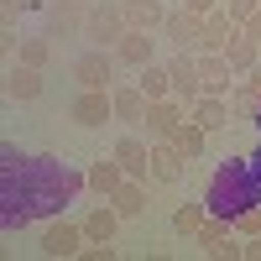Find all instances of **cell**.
I'll use <instances>...</instances> for the list:
<instances>
[{"label": "cell", "mask_w": 261, "mask_h": 261, "mask_svg": "<svg viewBox=\"0 0 261 261\" xmlns=\"http://www.w3.org/2000/svg\"><path fill=\"white\" fill-rule=\"evenodd\" d=\"M84 188H89V172H73L53 151L27 157L11 141L0 146V225L6 230H27L32 220H53Z\"/></svg>", "instance_id": "6da1fadb"}, {"label": "cell", "mask_w": 261, "mask_h": 261, "mask_svg": "<svg viewBox=\"0 0 261 261\" xmlns=\"http://www.w3.org/2000/svg\"><path fill=\"white\" fill-rule=\"evenodd\" d=\"M204 204H209V214H225V220H235L251 204H261V183H256L251 157H225L214 167L209 183H204Z\"/></svg>", "instance_id": "7a4b0ae2"}, {"label": "cell", "mask_w": 261, "mask_h": 261, "mask_svg": "<svg viewBox=\"0 0 261 261\" xmlns=\"http://www.w3.org/2000/svg\"><path fill=\"white\" fill-rule=\"evenodd\" d=\"M125 32H130V21H125L120 0H99V6H89V27H84L89 47H115Z\"/></svg>", "instance_id": "3957f363"}, {"label": "cell", "mask_w": 261, "mask_h": 261, "mask_svg": "<svg viewBox=\"0 0 261 261\" xmlns=\"http://www.w3.org/2000/svg\"><path fill=\"white\" fill-rule=\"evenodd\" d=\"M68 120L84 125V130L110 125V120H115V99H110V89H79L73 105H68Z\"/></svg>", "instance_id": "277c9868"}, {"label": "cell", "mask_w": 261, "mask_h": 261, "mask_svg": "<svg viewBox=\"0 0 261 261\" xmlns=\"http://www.w3.org/2000/svg\"><path fill=\"white\" fill-rule=\"evenodd\" d=\"M73 79L79 89H115V53L110 47H89L73 58Z\"/></svg>", "instance_id": "5b68a950"}, {"label": "cell", "mask_w": 261, "mask_h": 261, "mask_svg": "<svg viewBox=\"0 0 261 261\" xmlns=\"http://www.w3.org/2000/svg\"><path fill=\"white\" fill-rule=\"evenodd\" d=\"M183 172H188V157H183V146L162 136V141H151V183H162V188H178L183 183Z\"/></svg>", "instance_id": "8992f818"}, {"label": "cell", "mask_w": 261, "mask_h": 261, "mask_svg": "<svg viewBox=\"0 0 261 261\" xmlns=\"http://www.w3.org/2000/svg\"><path fill=\"white\" fill-rule=\"evenodd\" d=\"M172 68V99H183L193 110V99H204V79H199V53H172L167 58Z\"/></svg>", "instance_id": "52a82bcc"}, {"label": "cell", "mask_w": 261, "mask_h": 261, "mask_svg": "<svg viewBox=\"0 0 261 261\" xmlns=\"http://www.w3.org/2000/svg\"><path fill=\"white\" fill-rule=\"evenodd\" d=\"M183 120H188V105H183V99H172V94H167V99H151V105H146V120H141V125H146V141L178 136Z\"/></svg>", "instance_id": "ba28073f"}, {"label": "cell", "mask_w": 261, "mask_h": 261, "mask_svg": "<svg viewBox=\"0 0 261 261\" xmlns=\"http://www.w3.org/2000/svg\"><path fill=\"white\" fill-rule=\"evenodd\" d=\"M84 225H73V220H53L47 230H42V256H53V261H68V256H79L84 251Z\"/></svg>", "instance_id": "9c48e42d"}, {"label": "cell", "mask_w": 261, "mask_h": 261, "mask_svg": "<svg viewBox=\"0 0 261 261\" xmlns=\"http://www.w3.org/2000/svg\"><path fill=\"white\" fill-rule=\"evenodd\" d=\"M199 27H204V16H199V11H188V6H178V11H167L162 37H167L178 53H199Z\"/></svg>", "instance_id": "30bf717a"}, {"label": "cell", "mask_w": 261, "mask_h": 261, "mask_svg": "<svg viewBox=\"0 0 261 261\" xmlns=\"http://www.w3.org/2000/svg\"><path fill=\"white\" fill-rule=\"evenodd\" d=\"M115 63H125V68H146V63H157V37H151V32H136V27H130L120 42H115Z\"/></svg>", "instance_id": "8fae6325"}, {"label": "cell", "mask_w": 261, "mask_h": 261, "mask_svg": "<svg viewBox=\"0 0 261 261\" xmlns=\"http://www.w3.org/2000/svg\"><path fill=\"white\" fill-rule=\"evenodd\" d=\"M110 151H115V162L125 167V178H141V183L151 178V141H141V136H120Z\"/></svg>", "instance_id": "7c38bea8"}, {"label": "cell", "mask_w": 261, "mask_h": 261, "mask_svg": "<svg viewBox=\"0 0 261 261\" xmlns=\"http://www.w3.org/2000/svg\"><path fill=\"white\" fill-rule=\"evenodd\" d=\"M199 79H204V94H235V68L225 63V53H199Z\"/></svg>", "instance_id": "4fadbf2b"}, {"label": "cell", "mask_w": 261, "mask_h": 261, "mask_svg": "<svg viewBox=\"0 0 261 261\" xmlns=\"http://www.w3.org/2000/svg\"><path fill=\"white\" fill-rule=\"evenodd\" d=\"M84 27H89L84 0H53V32L47 37H84Z\"/></svg>", "instance_id": "5bb4252c"}, {"label": "cell", "mask_w": 261, "mask_h": 261, "mask_svg": "<svg viewBox=\"0 0 261 261\" xmlns=\"http://www.w3.org/2000/svg\"><path fill=\"white\" fill-rule=\"evenodd\" d=\"M110 99H115V120L120 125H141L146 120V94H141V84H115V89H110Z\"/></svg>", "instance_id": "9a60e30c"}, {"label": "cell", "mask_w": 261, "mask_h": 261, "mask_svg": "<svg viewBox=\"0 0 261 261\" xmlns=\"http://www.w3.org/2000/svg\"><path fill=\"white\" fill-rule=\"evenodd\" d=\"M225 63L235 68V79H246L256 63H261V42H256V37H246L241 27H235V37L225 42Z\"/></svg>", "instance_id": "2e32d148"}, {"label": "cell", "mask_w": 261, "mask_h": 261, "mask_svg": "<svg viewBox=\"0 0 261 261\" xmlns=\"http://www.w3.org/2000/svg\"><path fill=\"white\" fill-rule=\"evenodd\" d=\"M230 110H235V105H230L225 94H204V99H193L188 120H199L209 136H214V130H225V125H230Z\"/></svg>", "instance_id": "e0dca14e"}, {"label": "cell", "mask_w": 261, "mask_h": 261, "mask_svg": "<svg viewBox=\"0 0 261 261\" xmlns=\"http://www.w3.org/2000/svg\"><path fill=\"white\" fill-rule=\"evenodd\" d=\"M230 37H235V21H230V11L220 6V11H209L204 27H199V53H225Z\"/></svg>", "instance_id": "ac0fdd59"}, {"label": "cell", "mask_w": 261, "mask_h": 261, "mask_svg": "<svg viewBox=\"0 0 261 261\" xmlns=\"http://www.w3.org/2000/svg\"><path fill=\"white\" fill-rule=\"evenodd\" d=\"M6 94L11 99H37L42 94V68H32V63H11V73H6Z\"/></svg>", "instance_id": "d6986e66"}, {"label": "cell", "mask_w": 261, "mask_h": 261, "mask_svg": "<svg viewBox=\"0 0 261 261\" xmlns=\"http://www.w3.org/2000/svg\"><path fill=\"white\" fill-rule=\"evenodd\" d=\"M110 204H115L120 220H141V214H146V183H141V178H125V183L110 193Z\"/></svg>", "instance_id": "ffe728a7"}, {"label": "cell", "mask_w": 261, "mask_h": 261, "mask_svg": "<svg viewBox=\"0 0 261 261\" xmlns=\"http://www.w3.org/2000/svg\"><path fill=\"white\" fill-rule=\"evenodd\" d=\"M125 183V167L115 162V151L110 157H99V162H89V193H99V199H110V193Z\"/></svg>", "instance_id": "44dd1931"}, {"label": "cell", "mask_w": 261, "mask_h": 261, "mask_svg": "<svg viewBox=\"0 0 261 261\" xmlns=\"http://www.w3.org/2000/svg\"><path fill=\"white\" fill-rule=\"evenodd\" d=\"M84 235H89V241H115V230H120V214H115V204L105 199V204H94L89 214H84Z\"/></svg>", "instance_id": "7402d4cb"}, {"label": "cell", "mask_w": 261, "mask_h": 261, "mask_svg": "<svg viewBox=\"0 0 261 261\" xmlns=\"http://www.w3.org/2000/svg\"><path fill=\"white\" fill-rule=\"evenodd\" d=\"M120 6H125V21L136 32H162V21H167L162 0H120Z\"/></svg>", "instance_id": "603a6c76"}, {"label": "cell", "mask_w": 261, "mask_h": 261, "mask_svg": "<svg viewBox=\"0 0 261 261\" xmlns=\"http://www.w3.org/2000/svg\"><path fill=\"white\" fill-rule=\"evenodd\" d=\"M230 235H235V220H225V214H209V220H204V230L193 235V246H199V251H209V256H220V246L230 241Z\"/></svg>", "instance_id": "cb8c5ba5"}, {"label": "cell", "mask_w": 261, "mask_h": 261, "mask_svg": "<svg viewBox=\"0 0 261 261\" xmlns=\"http://www.w3.org/2000/svg\"><path fill=\"white\" fill-rule=\"evenodd\" d=\"M136 73H141L136 84H141L146 99H167L172 94V68H167V63H146V68H136Z\"/></svg>", "instance_id": "d4e9b609"}, {"label": "cell", "mask_w": 261, "mask_h": 261, "mask_svg": "<svg viewBox=\"0 0 261 261\" xmlns=\"http://www.w3.org/2000/svg\"><path fill=\"white\" fill-rule=\"evenodd\" d=\"M172 141L183 146V157H188V162H199L204 151H209V130H204L199 120H183V125H178V136H172Z\"/></svg>", "instance_id": "484cf974"}, {"label": "cell", "mask_w": 261, "mask_h": 261, "mask_svg": "<svg viewBox=\"0 0 261 261\" xmlns=\"http://www.w3.org/2000/svg\"><path fill=\"white\" fill-rule=\"evenodd\" d=\"M204 220H209V204L199 199V204H178V214H172V230L183 235V241H193V235L204 230Z\"/></svg>", "instance_id": "4316f807"}, {"label": "cell", "mask_w": 261, "mask_h": 261, "mask_svg": "<svg viewBox=\"0 0 261 261\" xmlns=\"http://www.w3.org/2000/svg\"><path fill=\"white\" fill-rule=\"evenodd\" d=\"M16 63L47 68V63H53V42H47V37H16Z\"/></svg>", "instance_id": "83f0119b"}, {"label": "cell", "mask_w": 261, "mask_h": 261, "mask_svg": "<svg viewBox=\"0 0 261 261\" xmlns=\"http://www.w3.org/2000/svg\"><path fill=\"white\" fill-rule=\"evenodd\" d=\"M230 105H235V125H256V115H261V94H251L246 84L230 94Z\"/></svg>", "instance_id": "f1b7e54d"}, {"label": "cell", "mask_w": 261, "mask_h": 261, "mask_svg": "<svg viewBox=\"0 0 261 261\" xmlns=\"http://www.w3.org/2000/svg\"><path fill=\"white\" fill-rule=\"evenodd\" d=\"M235 235H261V204H251L246 214H235Z\"/></svg>", "instance_id": "f546056e"}, {"label": "cell", "mask_w": 261, "mask_h": 261, "mask_svg": "<svg viewBox=\"0 0 261 261\" xmlns=\"http://www.w3.org/2000/svg\"><path fill=\"white\" fill-rule=\"evenodd\" d=\"M84 261H115V241H84Z\"/></svg>", "instance_id": "4dcf8cb0"}, {"label": "cell", "mask_w": 261, "mask_h": 261, "mask_svg": "<svg viewBox=\"0 0 261 261\" xmlns=\"http://www.w3.org/2000/svg\"><path fill=\"white\" fill-rule=\"evenodd\" d=\"M225 11H230V21H235V27H241L251 11H261V0H225Z\"/></svg>", "instance_id": "1f68e13d"}, {"label": "cell", "mask_w": 261, "mask_h": 261, "mask_svg": "<svg viewBox=\"0 0 261 261\" xmlns=\"http://www.w3.org/2000/svg\"><path fill=\"white\" fill-rule=\"evenodd\" d=\"M241 32H246V37H256V42H261V11H251V16H246V21H241Z\"/></svg>", "instance_id": "d6a6232c"}, {"label": "cell", "mask_w": 261, "mask_h": 261, "mask_svg": "<svg viewBox=\"0 0 261 261\" xmlns=\"http://www.w3.org/2000/svg\"><path fill=\"white\" fill-rule=\"evenodd\" d=\"M188 11H199V16H209V11H220V0H183Z\"/></svg>", "instance_id": "836d02e7"}, {"label": "cell", "mask_w": 261, "mask_h": 261, "mask_svg": "<svg viewBox=\"0 0 261 261\" xmlns=\"http://www.w3.org/2000/svg\"><path fill=\"white\" fill-rule=\"evenodd\" d=\"M246 89H251V94H261V63H256V68L246 73Z\"/></svg>", "instance_id": "e575fe53"}, {"label": "cell", "mask_w": 261, "mask_h": 261, "mask_svg": "<svg viewBox=\"0 0 261 261\" xmlns=\"http://www.w3.org/2000/svg\"><path fill=\"white\" fill-rule=\"evenodd\" d=\"M246 256H251V261H261V235H246Z\"/></svg>", "instance_id": "d590c367"}, {"label": "cell", "mask_w": 261, "mask_h": 261, "mask_svg": "<svg viewBox=\"0 0 261 261\" xmlns=\"http://www.w3.org/2000/svg\"><path fill=\"white\" fill-rule=\"evenodd\" d=\"M251 167H256V183H261V141H256V151H251Z\"/></svg>", "instance_id": "8d00e7d4"}, {"label": "cell", "mask_w": 261, "mask_h": 261, "mask_svg": "<svg viewBox=\"0 0 261 261\" xmlns=\"http://www.w3.org/2000/svg\"><path fill=\"white\" fill-rule=\"evenodd\" d=\"M256 130H261V115H256Z\"/></svg>", "instance_id": "74e56055"}]
</instances>
